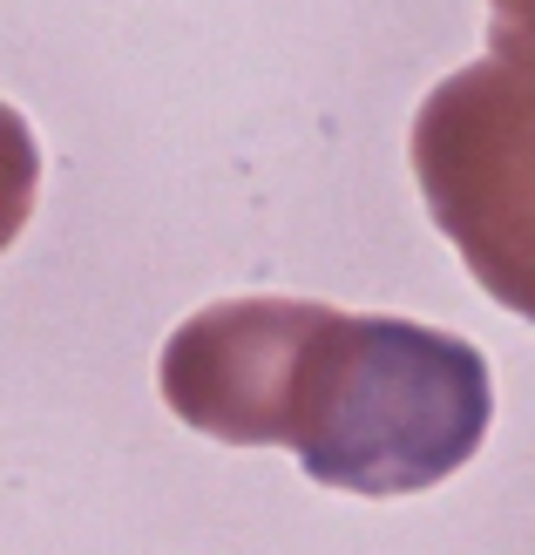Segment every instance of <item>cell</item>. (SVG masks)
<instances>
[{
  "label": "cell",
  "instance_id": "3",
  "mask_svg": "<svg viewBox=\"0 0 535 555\" xmlns=\"http://www.w3.org/2000/svg\"><path fill=\"white\" fill-rule=\"evenodd\" d=\"M488 14H495V21H488L495 62L535 75V0H488Z\"/></svg>",
  "mask_w": 535,
  "mask_h": 555
},
{
  "label": "cell",
  "instance_id": "1",
  "mask_svg": "<svg viewBox=\"0 0 535 555\" xmlns=\"http://www.w3.org/2000/svg\"><path fill=\"white\" fill-rule=\"evenodd\" d=\"M163 406L224 448H292L319 488L420 494L461 475L495 421L488 359L413 319L313 298H231L156 359Z\"/></svg>",
  "mask_w": 535,
  "mask_h": 555
},
{
  "label": "cell",
  "instance_id": "2",
  "mask_svg": "<svg viewBox=\"0 0 535 555\" xmlns=\"http://www.w3.org/2000/svg\"><path fill=\"white\" fill-rule=\"evenodd\" d=\"M413 177L474 285L535 325V75L474 62L413 116Z\"/></svg>",
  "mask_w": 535,
  "mask_h": 555
}]
</instances>
